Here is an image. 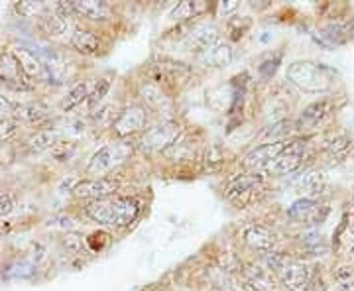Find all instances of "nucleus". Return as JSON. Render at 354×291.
<instances>
[{
  "label": "nucleus",
  "mask_w": 354,
  "mask_h": 291,
  "mask_svg": "<svg viewBox=\"0 0 354 291\" xmlns=\"http://www.w3.org/2000/svg\"><path fill=\"white\" fill-rule=\"evenodd\" d=\"M138 213L140 205L130 197H106L87 205V215L106 227H128L136 220Z\"/></svg>",
  "instance_id": "obj_1"
},
{
  "label": "nucleus",
  "mask_w": 354,
  "mask_h": 291,
  "mask_svg": "<svg viewBox=\"0 0 354 291\" xmlns=\"http://www.w3.org/2000/svg\"><path fill=\"white\" fill-rule=\"evenodd\" d=\"M288 81L305 93H327L335 83V73L327 65L295 62L288 67Z\"/></svg>",
  "instance_id": "obj_2"
},
{
  "label": "nucleus",
  "mask_w": 354,
  "mask_h": 291,
  "mask_svg": "<svg viewBox=\"0 0 354 291\" xmlns=\"http://www.w3.org/2000/svg\"><path fill=\"white\" fill-rule=\"evenodd\" d=\"M132 153V146L130 144H109L102 146L99 152H95V156L91 158V162L87 165L88 176H104L111 169H114L116 165H120L124 160H128V156Z\"/></svg>",
  "instance_id": "obj_3"
},
{
  "label": "nucleus",
  "mask_w": 354,
  "mask_h": 291,
  "mask_svg": "<svg viewBox=\"0 0 354 291\" xmlns=\"http://www.w3.org/2000/svg\"><path fill=\"white\" fill-rule=\"evenodd\" d=\"M181 134V126L169 120V122H162L158 126L150 128L142 140H140V148L146 152H162V150H169L176 144L177 136Z\"/></svg>",
  "instance_id": "obj_4"
},
{
  "label": "nucleus",
  "mask_w": 354,
  "mask_h": 291,
  "mask_svg": "<svg viewBox=\"0 0 354 291\" xmlns=\"http://www.w3.org/2000/svg\"><path fill=\"white\" fill-rule=\"evenodd\" d=\"M305 153V142L304 140H293L291 144H288L281 152L266 165V171L272 176H290L293 173L301 162H304Z\"/></svg>",
  "instance_id": "obj_5"
},
{
  "label": "nucleus",
  "mask_w": 354,
  "mask_h": 291,
  "mask_svg": "<svg viewBox=\"0 0 354 291\" xmlns=\"http://www.w3.org/2000/svg\"><path fill=\"white\" fill-rule=\"evenodd\" d=\"M12 53L28 81H48V83H51L50 69H48L46 62L41 59V55H38L36 51L28 50V48H14Z\"/></svg>",
  "instance_id": "obj_6"
},
{
  "label": "nucleus",
  "mask_w": 354,
  "mask_h": 291,
  "mask_svg": "<svg viewBox=\"0 0 354 291\" xmlns=\"http://www.w3.org/2000/svg\"><path fill=\"white\" fill-rule=\"evenodd\" d=\"M278 274L281 283L290 291H305L309 285V279H311L309 267L301 262H290V260H286L279 266Z\"/></svg>",
  "instance_id": "obj_7"
},
{
  "label": "nucleus",
  "mask_w": 354,
  "mask_h": 291,
  "mask_svg": "<svg viewBox=\"0 0 354 291\" xmlns=\"http://www.w3.org/2000/svg\"><path fill=\"white\" fill-rule=\"evenodd\" d=\"M73 195L77 199H91V201H101L111 197L114 191H116V183L109 181V179H85V181H79L75 187H73Z\"/></svg>",
  "instance_id": "obj_8"
},
{
  "label": "nucleus",
  "mask_w": 354,
  "mask_h": 291,
  "mask_svg": "<svg viewBox=\"0 0 354 291\" xmlns=\"http://www.w3.org/2000/svg\"><path fill=\"white\" fill-rule=\"evenodd\" d=\"M0 81H4L8 87H12L16 91H28V79L22 73L20 65L16 62L14 53H0Z\"/></svg>",
  "instance_id": "obj_9"
},
{
  "label": "nucleus",
  "mask_w": 354,
  "mask_h": 291,
  "mask_svg": "<svg viewBox=\"0 0 354 291\" xmlns=\"http://www.w3.org/2000/svg\"><path fill=\"white\" fill-rule=\"evenodd\" d=\"M146 126V111L142 106H128L114 122V132L118 136H130Z\"/></svg>",
  "instance_id": "obj_10"
},
{
  "label": "nucleus",
  "mask_w": 354,
  "mask_h": 291,
  "mask_svg": "<svg viewBox=\"0 0 354 291\" xmlns=\"http://www.w3.org/2000/svg\"><path fill=\"white\" fill-rule=\"evenodd\" d=\"M244 241L256 252H272L276 246V234L262 225H250L244 228Z\"/></svg>",
  "instance_id": "obj_11"
},
{
  "label": "nucleus",
  "mask_w": 354,
  "mask_h": 291,
  "mask_svg": "<svg viewBox=\"0 0 354 291\" xmlns=\"http://www.w3.org/2000/svg\"><path fill=\"white\" fill-rule=\"evenodd\" d=\"M262 178L258 173H246V176H239L228 183L227 197L230 201L242 203L246 197H250L254 191L260 187Z\"/></svg>",
  "instance_id": "obj_12"
},
{
  "label": "nucleus",
  "mask_w": 354,
  "mask_h": 291,
  "mask_svg": "<svg viewBox=\"0 0 354 291\" xmlns=\"http://www.w3.org/2000/svg\"><path fill=\"white\" fill-rule=\"evenodd\" d=\"M286 146H288V144H286L283 140L262 144V146L254 148L252 152L244 158V165H246V167H266V165L270 164V162H272V160H274V158H276V156H278Z\"/></svg>",
  "instance_id": "obj_13"
},
{
  "label": "nucleus",
  "mask_w": 354,
  "mask_h": 291,
  "mask_svg": "<svg viewBox=\"0 0 354 291\" xmlns=\"http://www.w3.org/2000/svg\"><path fill=\"white\" fill-rule=\"evenodd\" d=\"M48 10V8H46ZM65 6H55L48 12L41 14V20H39V26L41 30L48 34V36H62L65 34V30L69 28V20H67V14L64 12Z\"/></svg>",
  "instance_id": "obj_14"
},
{
  "label": "nucleus",
  "mask_w": 354,
  "mask_h": 291,
  "mask_svg": "<svg viewBox=\"0 0 354 291\" xmlns=\"http://www.w3.org/2000/svg\"><path fill=\"white\" fill-rule=\"evenodd\" d=\"M330 113V102L329 101H319L313 102V104H309L307 109H305L301 116H299V120H297V128L299 130H315Z\"/></svg>",
  "instance_id": "obj_15"
},
{
  "label": "nucleus",
  "mask_w": 354,
  "mask_h": 291,
  "mask_svg": "<svg viewBox=\"0 0 354 291\" xmlns=\"http://www.w3.org/2000/svg\"><path fill=\"white\" fill-rule=\"evenodd\" d=\"M216 41H218V32H216V28L213 24H199L197 28L191 30L189 38H187L191 50L199 51V53L209 50Z\"/></svg>",
  "instance_id": "obj_16"
},
{
  "label": "nucleus",
  "mask_w": 354,
  "mask_h": 291,
  "mask_svg": "<svg viewBox=\"0 0 354 291\" xmlns=\"http://www.w3.org/2000/svg\"><path fill=\"white\" fill-rule=\"evenodd\" d=\"M199 59L207 67H225L232 62V48L227 41H216L209 50L203 51Z\"/></svg>",
  "instance_id": "obj_17"
},
{
  "label": "nucleus",
  "mask_w": 354,
  "mask_h": 291,
  "mask_svg": "<svg viewBox=\"0 0 354 291\" xmlns=\"http://www.w3.org/2000/svg\"><path fill=\"white\" fill-rule=\"evenodd\" d=\"M69 8L73 10V12L81 14L83 18H88V20H95V22H99V20H106L109 18V6L104 4V2H97V0H75V2H71L69 4Z\"/></svg>",
  "instance_id": "obj_18"
},
{
  "label": "nucleus",
  "mask_w": 354,
  "mask_h": 291,
  "mask_svg": "<svg viewBox=\"0 0 354 291\" xmlns=\"http://www.w3.org/2000/svg\"><path fill=\"white\" fill-rule=\"evenodd\" d=\"M288 216L295 223H313L319 216V205L313 199H299L291 205Z\"/></svg>",
  "instance_id": "obj_19"
},
{
  "label": "nucleus",
  "mask_w": 354,
  "mask_h": 291,
  "mask_svg": "<svg viewBox=\"0 0 354 291\" xmlns=\"http://www.w3.org/2000/svg\"><path fill=\"white\" fill-rule=\"evenodd\" d=\"M48 109L39 102H28V104H20L16 106V118L24 120L28 124H41L44 120H48Z\"/></svg>",
  "instance_id": "obj_20"
},
{
  "label": "nucleus",
  "mask_w": 354,
  "mask_h": 291,
  "mask_svg": "<svg viewBox=\"0 0 354 291\" xmlns=\"http://www.w3.org/2000/svg\"><path fill=\"white\" fill-rule=\"evenodd\" d=\"M91 95H93V83L91 81H81V83H77L75 87L65 95V99L62 101V109L64 111H71V109L79 106L83 101H88Z\"/></svg>",
  "instance_id": "obj_21"
},
{
  "label": "nucleus",
  "mask_w": 354,
  "mask_h": 291,
  "mask_svg": "<svg viewBox=\"0 0 354 291\" xmlns=\"http://www.w3.org/2000/svg\"><path fill=\"white\" fill-rule=\"evenodd\" d=\"M71 44H73V48L77 51H81L85 55H91V53L99 50V38L91 30H77L73 38H71Z\"/></svg>",
  "instance_id": "obj_22"
},
{
  "label": "nucleus",
  "mask_w": 354,
  "mask_h": 291,
  "mask_svg": "<svg viewBox=\"0 0 354 291\" xmlns=\"http://www.w3.org/2000/svg\"><path fill=\"white\" fill-rule=\"evenodd\" d=\"M246 276H248V281L252 283L256 291H274L276 279H274V276H272L268 270H264V267H250V270L246 272Z\"/></svg>",
  "instance_id": "obj_23"
},
{
  "label": "nucleus",
  "mask_w": 354,
  "mask_h": 291,
  "mask_svg": "<svg viewBox=\"0 0 354 291\" xmlns=\"http://www.w3.org/2000/svg\"><path fill=\"white\" fill-rule=\"evenodd\" d=\"M297 187L305 195H321L323 191L327 189V179L323 178L321 173H305L304 178L297 181Z\"/></svg>",
  "instance_id": "obj_24"
},
{
  "label": "nucleus",
  "mask_w": 354,
  "mask_h": 291,
  "mask_svg": "<svg viewBox=\"0 0 354 291\" xmlns=\"http://www.w3.org/2000/svg\"><path fill=\"white\" fill-rule=\"evenodd\" d=\"M55 144H57L55 142V132H51V130H39V132H36L32 138L28 140V148H30V152L34 153L51 150Z\"/></svg>",
  "instance_id": "obj_25"
},
{
  "label": "nucleus",
  "mask_w": 354,
  "mask_h": 291,
  "mask_svg": "<svg viewBox=\"0 0 354 291\" xmlns=\"http://www.w3.org/2000/svg\"><path fill=\"white\" fill-rule=\"evenodd\" d=\"M140 95H142V99L148 102L150 106L153 109H158V106H162L165 102L164 93L160 91L158 85H152V83H146V85H142L140 87Z\"/></svg>",
  "instance_id": "obj_26"
},
{
  "label": "nucleus",
  "mask_w": 354,
  "mask_h": 291,
  "mask_svg": "<svg viewBox=\"0 0 354 291\" xmlns=\"http://www.w3.org/2000/svg\"><path fill=\"white\" fill-rule=\"evenodd\" d=\"M348 150H351V140L346 138V136H337V138L333 140L329 146H327V152H329L330 158H335V160L346 158Z\"/></svg>",
  "instance_id": "obj_27"
},
{
  "label": "nucleus",
  "mask_w": 354,
  "mask_h": 291,
  "mask_svg": "<svg viewBox=\"0 0 354 291\" xmlns=\"http://www.w3.org/2000/svg\"><path fill=\"white\" fill-rule=\"evenodd\" d=\"M203 4H197V2H181L177 4V8L171 12V18L174 20H187V18H193L197 12H201Z\"/></svg>",
  "instance_id": "obj_28"
},
{
  "label": "nucleus",
  "mask_w": 354,
  "mask_h": 291,
  "mask_svg": "<svg viewBox=\"0 0 354 291\" xmlns=\"http://www.w3.org/2000/svg\"><path fill=\"white\" fill-rule=\"evenodd\" d=\"M34 274H36V266H34V264H30V262H18V264H14V266L8 270L6 278L28 279V278H32Z\"/></svg>",
  "instance_id": "obj_29"
},
{
  "label": "nucleus",
  "mask_w": 354,
  "mask_h": 291,
  "mask_svg": "<svg viewBox=\"0 0 354 291\" xmlns=\"http://www.w3.org/2000/svg\"><path fill=\"white\" fill-rule=\"evenodd\" d=\"M75 152H77L75 144H71V142H57V144L51 148L53 158H55V160H59V162L71 160V158L75 156Z\"/></svg>",
  "instance_id": "obj_30"
},
{
  "label": "nucleus",
  "mask_w": 354,
  "mask_h": 291,
  "mask_svg": "<svg viewBox=\"0 0 354 291\" xmlns=\"http://www.w3.org/2000/svg\"><path fill=\"white\" fill-rule=\"evenodd\" d=\"M16 12L24 18L38 16V14L46 12V4H41V2H20V4H16Z\"/></svg>",
  "instance_id": "obj_31"
},
{
  "label": "nucleus",
  "mask_w": 354,
  "mask_h": 291,
  "mask_svg": "<svg viewBox=\"0 0 354 291\" xmlns=\"http://www.w3.org/2000/svg\"><path fill=\"white\" fill-rule=\"evenodd\" d=\"M12 116H16V106L0 95V120H10Z\"/></svg>",
  "instance_id": "obj_32"
},
{
  "label": "nucleus",
  "mask_w": 354,
  "mask_h": 291,
  "mask_svg": "<svg viewBox=\"0 0 354 291\" xmlns=\"http://www.w3.org/2000/svg\"><path fill=\"white\" fill-rule=\"evenodd\" d=\"M223 153H221V150L218 148H211L209 150V153H207V167L209 169H218L221 165H223Z\"/></svg>",
  "instance_id": "obj_33"
},
{
  "label": "nucleus",
  "mask_w": 354,
  "mask_h": 291,
  "mask_svg": "<svg viewBox=\"0 0 354 291\" xmlns=\"http://www.w3.org/2000/svg\"><path fill=\"white\" fill-rule=\"evenodd\" d=\"M16 134V124L12 120H0V142H6Z\"/></svg>",
  "instance_id": "obj_34"
},
{
  "label": "nucleus",
  "mask_w": 354,
  "mask_h": 291,
  "mask_svg": "<svg viewBox=\"0 0 354 291\" xmlns=\"http://www.w3.org/2000/svg\"><path fill=\"white\" fill-rule=\"evenodd\" d=\"M106 91H109V81H104V79H102V81H99V85H97L95 93L91 95V99H88L91 104H93V106H97V104L102 101V97L106 95Z\"/></svg>",
  "instance_id": "obj_35"
},
{
  "label": "nucleus",
  "mask_w": 354,
  "mask_h": 291,
  "mask_svg": "<svg viewBox=\"0 0 354 291\" xmlns=\"http://www.w3.org/2000/svg\"><path fill=\"white\" fill-rule=\"evenodd\" d=\"M64 244L69 252L77 254L79 252V248H81V236H77V234H67V236H65Z\"/></svg>",
  "instance_id": "obj_36"
},
{
  "label": "nucleus",
  "mask_w": 354,
  "mask_h": 291,
  "mask_svg": "<svg viewBox=\"0 0 354 291\" xmlns=\"http://www.w3.org/2000/svg\"><path fill=\"white\" fill-rule=\"evenodd\" d=\"M14 199L10 195H0V216H6L8 213H12Z\"/></svg>",
  "instance_id": "obj_37"
},
{
  "label": "nucleus",
  "mask_w": 354,
  "mask_h": 291,
  "mask_svg": "<svg viewBox=\"0 0 354 291\" xmlns=\"http://www.w3.org/2000/svg\"><path fill=\"white\" fill-rule=\"evenodd\" d=\"M236 6H239L236 2H228V4H225V2H221L218 10H221V12L228 14V12H232V10H236Z\"/></svg>",
  "instance_id": "obj_38"
},
{
  "label": "nucleus",
  "mask_w": 354,
  "mask_h": 291,
  "mask_svg": "<svg viewBox=\"0 0 354 291\" xmlns=\"http://www.w3.org/2000/svg\"><path fill=\"white\" fill-rule=\"evenodd\" d=\"M8 230H10V225H0V236H2V234H6Z\"/></svg>",
  "instance_id": "obj_39"
},
{
  "label": "nucleus",
  "mask_w": 354,
  "mask_h": 291,
  "mask_svg": "<svg viewBox=\"0 0 354 291\" xmlns=\"http://www.w3.org/2000/svg\"><path fill=\"white\" fill-rule=\"evenodd\" d=\"M353 256H354V248H353Z\"/></svg>",
  "instance_id": "obj_40"
}]
</instances>
